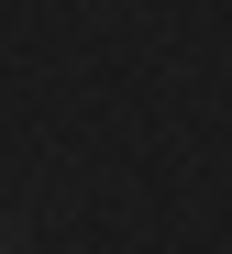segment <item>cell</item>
<instances>
[{
    "label": "cell",
    "instance_id": "obj_1",
    "mask_svg": "<svg viewBox=\"0 0 232 254\" xmlns=\"http://www.w3.org/2000/svg\"><path fill=\"white\" fill-rule=\"evenodd\" d=\"M0 254H11V232H0Z\"/></svg>",
    "mask_w": 232,
    "mask_h": 254
}]
</instances>
